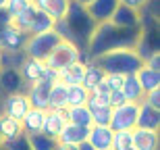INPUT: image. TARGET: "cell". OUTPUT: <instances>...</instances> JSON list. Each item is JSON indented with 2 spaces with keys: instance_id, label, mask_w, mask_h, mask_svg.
<instances>
[{
  "instance_id": "6da1fadb",
  "label": "cell",
  "mask_w": 160,
  "mask_h": 150,
  "mask_svg": "<svg viewBox=\"0 0 160 150\" xmlns=\"http://www.w3.org/2000/svg\"><path fill=\"white\" fill-rule=\"evenodd\" d=\"M139 38H142V27L139 29H123V27H114L108 21L106 23H98L85 52L89 54V59H96V56H100V54L108 52V50L135 48Z\"/></svg>"
},
{
  "instance_id": "7a4b0ae2",
  "label": "cell",
  "mask_w": 160,
  "mask_h": 150,
  "mask_svg": "<svg viewBox=\"0 0 160 150\" xmlns=\"http://www.w3.org/2000/svg\"><path fill=\"white\" fill-rule=\"evenodd\" d=\"M65 21H67V27H69L71 44H75L79 50H88L89 40H92L96 27H98V23L89 17L88 8L81 6L79 2H75V0H71L69 11L65 15Z\"/></svg>"
},
{
  "instance_id": "3957f363",
  "label": "cell",
  "mask_w": 160,
  "mask_h": 150,
  "mask_svg": "<svg viewBox=\"0 0 160 150\" xmlns=\"http://www.w3.org/2000/svg\"><path fill=\"white\" fill-rule=\"evenodd\" d=\"M96 65L104 73H117V75H135L142 69L143 60L135 48H117L96 56Z\"/></svg>"
},
{
  "instance_id": "277c9868",
  "label": "cell",
  "mask_w": 160,
  "mask_h": 150,
  "mask_svg": "<svg viewBox=\"0 0 160 150\" xmlns=\"http://www.w3.org/2000/svg\"><path fill=\"white\" fill-rule=\"evenodd\" d=\"M60 42L58 34H54L52 29L44 31V34H33V36H27V42L23 46L25 56L29 59H38V60H46L48 54L56 48V44Z\"/></svg>"
},
{
  "instance_id": "5b68a950",
  "label": "cell",
  "mask_w": 160,
  "mask_h": 150,
  "mask_svg": "<svg viewBox=\"0 0 160 150\" xmlns=\"http://www.w3.org/2000/svg\"><path fill=\"white\" fill-rule=\"evenodd\" d=\"M137 113H139V102H125L112 108L108 127L112 132H133L137 127Z\"/></svg>"
},
{
  "instance_id": "8992f818",
  "label": "cell",
  "mask_w": 160,
  "mask_h": 150,
  "mask_svg": "<svg viewBox=\"0 0 160 150\" xmlns=\"http://www.w3.org/2000/svg\"><path fill=\"white\" fill-rule=\"evenodd\" d=\"M79 56H81V50H79L75 44L60 40V42L56 44V48L48 54V59L44 60V65L50 67V69L60 71V69H65V67L73 65V63H77Z\"/></svg>"
},
{
  "instance_id": "52a82bcc",
  "label": "cell",
  "mask_w": 160,
  "mask_h": 150,
  "mask_svg": "<svg viewBox=\"0 0 160 150\" xmlns=\"http://www.w3.org/2000/svg\"><path fill=\"white\" fill-rule=\"evenodd\" d=\"M50 88H52V84L50 81H44V79L27 85L25 98L29 102V106L40 108V111H48V94H50Z\"/></svg>"
},
{
  "instance_id": "ba28073f",
  "label": "cell",
  "mask_w": 160,
  "mask_h": 150,
  "mask_svg": "<svg viewBox=\"0 0 160 150\" xmlns=\"http://www.w3.org/2000/svg\"><path fill=\"white\" fill-rule=\"evenodd\" d=\"M108 23H112L114 27H123V29H139L142 27V17H139L137 11L119 4L114 8V13H112V17H110Z\"/></svg>"
},
{
  "instance_id": "9c48e42d",
  "label": "cell",
  "mask_w": 160,
  "mask_h": 150,
  "mask_svg": "<svg viewBox=\"0 0 160 150\" xmlns=\"http://www.w3.org/2000/svg\"><path fill=\"white\" fill-rule=\"evenodd\" d=\"M25 42H27V34L17 29L15 25H8L0 34V52H17V50H23Z\"/></svg>"
},
{
  "instance_id": "30bf717a",
  "label": "cell",
  "mask_w": 160,
  "mask_h": 150,
  "mask_svg": "<svg viewBox=\"0 0 160 150\" xmlns=\"http://www.w3.org/2000/svg\"><path fill=\"white\" fill-rule=\"evenodd\" d=\"M29 108L31 106H29V102H27V98H25V94L23 92H17V94H8V96L4 98L2 113H4L6 117H12V119L21 121Z\"/></svg>"
},
{
  "instance_id": "8fae6325",
  "label": "cell",
  "mask_w": 160,
  "mask_h": 150,
  "mask_svg": "<svg viewBox=\"0 0 160 150\" xmlns=\"http://www.w3.org/2000/svg\"><path fill=\"white\" fill-rule=\"evenodd\" d=\"M131 148L133 150H158V132L135 127L131 132Z\"/></svg>"
},
{
  "instance_id": "7c38bea8",
  "label": "cell",
  "mask_w": 160,
  "mask_h": 150,
  "mask_svg": "<svg viewBox=\"0 0 160 150\" xmlns=\"http://www.w3.org/2000/svg\"><path fill=\"white\" fill-rule=\"evenodd\" d=\"M117 6H119V0H92L85 8L96 23H106V21H110Z\"/></svg>"
},
{
  "instance_id": "4fadbf2b",
  "label": "cell",
  "mask_w": 160,
  "mask_h": 150,
  "mask_svg": "<svg viewBox=\"0 0 160 150\" xmlns=\"http://www.w3.org/2000/svg\"><path fill=\"white\" fill-rule=\"evenodd\" d=\"M44 67H46V65H44V60L25 56V60L21 63V67H19L17 71H19V75H21V79H23V84L29 85V84H36V81H40V79H42Z\"/></svg>"
},
{
  "instance_id": "5bb4252c",
  "label": "cell",
  "mask_w": 160,
  "mask_h": 150,
  "mask_svg": "<svg viewBox=\"0 0 160 150\" xmlns=\"http://www.w3.org/2000/svg\"><path fill=\"white\" fill-rule=\"evenodd\" d=\"M88 133H89V127H79V125H73V123H67L62 127V132L58 133V138H56V144L77 146L88 140Z\"/></svg>"
},
{
  "instance_id": "9a60e30c",
  "label": "cell",
  "mask_w": 160,
  "mask_h": 150,
  "mask_svg": "<svg viewBox=\"0 0 160 150\" xmlns=\"http://www.w3.org/2000/svg\"><path fill=\"white\" fill-rule=\"evenodd\" d=\"M65 125H67L65 111H46V115H44V125H42V133H46V136L56 140Z\"/></svg>"
},
{
  "instance_id": "2e32d148",
  "label": "cell",
  "mask_w": 160,
  "mask_h": 150,
  "mask_svg": "<svg viewBox=\"0 0 160 150\" xmlns=\"http://www.w3.org/2000/svg\"><path fill=\"white\" fill-rule=\"evenodd\" d=\"M38 11H42L44 15H48L50 19H62L69 11V4L71 0H33Z\"/></svg>"
},
{
  "instance_id": "e0dca14e",
  "label": "cell",
  "mask_w": 160,
  "mask_h": 150,
  "mask_svg": "<svg viewBox=\"0 0 160 150\" xmlns=\"http://www.w3.org/2000/svg\"><path fill=\"white\" fill-rule=\"evenodd\" d=\"M19 136H23L21 121L12 119V117H6L2 113L0 115V140H2V144H8L12 140H17Z\"/></svg>"
},
{
  "instance_id": "ac0fdd59",
  "label": "cell",
  "mask_w": 160,
  "mask_h": 150,
  "mask_svg": "<svg viewBox=\"0 0 160 150\" xmlns=\"http://www.w3.org/2000/svg\"><path fill=\"white\" fill-rule=\"evenodd\" d=\"M137 127H142V129H154V132H158V127H160V111H156V108H152V106H148V104L139 102Z\"/></svg>"
},
{
  "instance_id": "d6986e66",
  "label": "cell",
  "mask_w": 160,
  "mask_h": 150,
  "mask_svg": "<svg viewBox=\"0 0 160 150\" xmlns=\"http://www.w3.org/2000/svg\"><path fill=\"white\" fill-rule=\"evenodd\" d=\"M110 140H112V129L102 125H92L88 133V142L94 146L96 150H106L110 148Z\"/></svg>"
},
{
  "instance_id": "ffe728a7",
  "label": "cell",
  "mask_w": 160,
  "mask_h": 150,
  "mask_svg": "<svg viewBox=\"0 0 160 150\" xmlns=\"http://www.w3.org/2000/svg\"><path fill=\"white\" fill-rule=\"evenodd\" d=\"M44 115L46 111H40V108H29L25 117L21 119V129H23L25 136H31V133H40L42 125H44Z\"/></svg>"
},
{
  "instance_id": "44dd1931",
  "label": "cell",
  "mask_w": 160,
  "mask_h": 150,
  "mask_svg": "<svg viewBox=\"0 0 160 150\" xmlns=\"http://www.w3.org/2000/svg\"><path fill=\"white\" fill-rule=\"evenodd\" d=\"M104 75H106V73H104L100 67L96 65V60H94V59H89L88 63H85V69H83L81 85L89 92L92 88H96V85L100 84V81H104Z\"/></svg>"
},
{
  "instance_id": "7402d4cb",
  "label": "cell",
  "mask_w": 160,
  "mask_h": 150,
  "mask_svg": "<svg viewBox=\"0 0 160 150\" xmlns=\"http://www.w3.org/2000/svg\"><path fill=\"white\" fill-rule=\"evenodd\" d=\"M83 69H85V63H81V60L65 67V69H60L58 71V84H62V85H77V84H81Z\"/></svg>"
},
{
  "instance_id": "603a6c76",
  "label": "cell",
  "mask_w": 160,
  "mask_h": 150,
  "mask_svg": "<svg viewBox=\"0 0 160 150\" xmlns=\"http://www.w3.org/2000/svg\"><path fill=\"white\" fill-rule=\"evenodd\" d=\"M135 77H137V81H139V85H142L143 94L160 88V71H156V69H150V67L142 65V69L135 73Z\"/></svg>"
},
{
  "instance_id": "cb8c5ba5",
  "label": "cell",
  "mask_w": 160,
  "mask_h": 150,
  "mask_svg": "<svg viewBox=\"0 0 160 150\" xmlns=\"http://www.w3.org/2000/svg\"><path fill=\"white\" fill-rule=\"evenodd\" d=\"M121 94L125 96V102H142L143 90H142V85H139V81H137L135 75H125Z\"/></svg>"
},
{
  "instance_id": "d4e9b609",
  "label": "cell",
  "mask_w": 160,
  "mask_h": 150,
  "mask_svg": "<svg viewBox=\"0 0 160 150\" xmlns=\"http://www.w3.org/2000/svg\"><path fill=\"white\" fill-rule=\"evenodd\" d=\"M0 85L8 94H17V92H21L23 79H21L17 69H0Z\"/></svg>"
},
{
  "instance_id": "484cf974",
  "label": "cell",
  "mask_w": 160,
  "mask_h": 150,
  "mask_svg": "<svg viewBox=\"0 0 160 150\" xmlns=\"http://www.w3.org/2000/svg\"><path fill=\"white\" fill-rule=\"evenodd\" d=\"M65 117L67 123H73L79 127H92V115H89L88 106H69L65 108Z\"/></svg>"
},
{
  "instance_id": "4316f807",
  "label": "cell",
  "mask_w": 160,
  "mask_h": 150,
  "mask_svg": "<svg viewBox=\"0 0 160 150\" xmlns=\"http://www.w3.org/2000/svg\"><path fill=\"white\" fill-rule=\"evenodd\" d=\"M89 92L83 88L81 84L77 85H65V100H67V108L69 106H85Z\"/></svg>"
},
{
  "instance_id": "83f0119b",
  "label": "cell",
  "mask_w": 160,
  "mask_h": 150,
  "mask_svg": "<svg viewBox=\"0 0 160 150\" xmlns=\"http://www.w3.org/2000/svg\"><path fill=\"white\" fill-rule=\"evenodd\" d=\"M54 25V19H50L48 15H44L42 11H36V15L31 17V23L27 27V36H33V34H44V31H50Z\"/></svg>"
},
{
  "instance_id": "f1b7e54d",
  "label": "cell",
  "mask_w": 160,
  "mask_h": 150,
  "mask_svg": "<svg viewBox=\"0 0 160 150\" xmlns=\"http://www.w3.org/2000/svg\"><path fill=\"white\" fill-rule=\"evenodd\" d=\"M67 100H65V85L62 84H52L50 94H48V111H65Z\"/></svg>"
},
{
  "instance_id": "f546056e",
  "label": "cell",
  "mask_w": 160,
  "mask_h": 150,
  "mask_svg": "<svg viewBox=\"0 0 160 150\" xmlns=\"http://www.w3.org/2000/svg\"><path fill=\"white\" fill-rule=\"evenodd\" d=\"M27 140H29L31 150H54L56 148V140L50 138V136H46V133H42V132L27 136Z\"/></svg>"
},
{
  "instance_id": "4dcf8cb0",
  "label": "cell",
  "mask_w": 160,
  "mask_h": 150,
  "mask_svg": "<svg viewBox=\"0 0 160 150\" xmlns=\"http://www.w3.org/2000/svg\"><path fill=\"white\" fill-rule=\"evenodd\" d=\"M23 60H25L23 50H17V52H0V65H2V69H19Z\"/></svg>"
},
{
  "instance_id": "1f68e13d",
  "label": "cell",
  "mask_w": 160,
  "mask_h": 150,
  "mask_svg": "<svg viewBox=\"0 0 160 150\" xmlns=\"http://www.w3.org/2000/svg\"><path fill=\"white\" fill-rule=\"evenodd\" d=\"M131 148V132H112L110 150H129Z\"/></svg>"
},
{
  "instance_id": "d6a6232c",
  "label": "cell",
  "mask_w": 160,
  "mask_h": 150,
  "mask_svg": "<svg viewBox=\"0 0 160 150\" xmlns=\"http://www.w3.org/2000/svg\"><path fill=\"white\" fill-rule=\"evenodd\" d=\"M33 4V0H6V13L11 15V19L12 17H17L19 13H23L27 6H31Z\"/></svg>"
},
{
  "instance_id": "836d02e7",
  "label": "cell",
  "mask_w": 160,
  "mask_h": 150,
  "mask_svg": "<svg viewBox=\"0 0 160 150\" xmlns=\"http://www.w3.org/2000/svg\"><path fill=\"white\" fill-rule=\"evenodd\" d=\"M123 79H125V75L106 73V75H104V84L110 88V92H114V90H121V88H123Z\"/></svg>"
},
{
  "instance_id": "e575fe53",
  "label": "cell",
  "mask_w": 160,
  "mask_h": 150,
  "mask_svg": "<svg viewBox=\"0 0 160 150\" xmlns=\"http://www.w3.org/2000/svg\"><path fill=\"white\" fill-rule=\"evenodd\" d=\"M6 150H31L29 146V140H27V136H19L17 140H12V142H8V144H2Z\"/></svg>"
},
{
  "instance_id": "d590c367",
  "label": "cell",
  "mask_w": 160,
  "mask_h": 150,
  "mask_svg": "<svg viewBox=\"0 0 160 150\" xmlns=\"http://www.w3.org/2000/svg\"><path fill=\"white\" fill-rule=\"evenodd\" d=\"M142 102L148 104V106H152V108H156V111H160V88L158 90H152V92H146Z\"/></svg>"
},
{
  "instance_id": "8d00e7d4",
  "label": "cell",
  "mask_w": 160,
  "mask_h": 150,
  "mask_svg": "<svg viewBox=\"0 0 160 150\" xmlns=\"http://www.w3.org/2000/svg\"><path fill=\"white\" fill-rule=\"evenodd\" d=\"M143 67H150V69H156L160 71V52L154 50V52H150L146 59H143Z\"/></svg>"
},
{
  "instance_id": "74e56055",
  "label": "cell",
  "mask_w": 160,
  "mask_h": 150,
  "mask_svg": "<svg viewBox=\"0 0 160 150\" xmlns=\"http://www.w3.org/2000/svg\"><path fill=\"white\" fill-rule=\"evenodd\" d=\"M119 4H123V6H129V8H133V11H142L143 6L148 4V0H119Z\"/></svg>"
},
{
  "instance_id": "f35d334b",
  "label": "cell",
  "mask_w": 160,
  "mask_h": 150,
  "mask_svg": "<svg viewBox=\"0 0 160 150\" xmlns=\"http://www.w3.org/2000/svg\"><path fill=\"white\" fill-rule=\"evenodd\" d=\"M108 104H110L112 108H117V106H121V104H125V96L121 94V90H114V92H110Z\"/></svg>"
},
{
  "instance_id": "ab89813d",
  "label": "cell",
  "mask_w": 160,
  "mask_h": 150,
  "mask_svg": "<svg viewBox=\"0 0 160 150\" xmlns=\"http://www.w3.org/2000/svg\"><path fill=\"white\" fill-rule=\"evenodd\" d=\"M42 79H44V81H50V84H56V81H58V71H56V69H50V67H44Z\"/></svg>"
},
{
  "instance_id": "60d3db41",
  "label": "cell",
  "mask_w": 160,
  "mask_h": 150,
  "mask_svg": "<svg viewBox=\"0 0 160 150\" xmlns=\"http://www.w3.org/2000/svg\"><path fill=\"white\" fill-rule=\"evenodd\" d=\"M8 25H12V19H11V15L6 13V8H0V34L8 27Z\"/></svg>"
},
{
  "instance_id": "b9f144b4",
  "label": "cell",
  "mask_w": 160,
  "mask_h": 150,
  "mask_svg": "<svg viewBox=\"0 0 160 150\" xmlns=\"http://www.w3.org/2000/svg\"><path fill=\"white\" fill-rule=\"evenodd\" d=\"M77 150H96L94 146L89 144L88 140H85V142H81V144H77Z\"/></svg>"
},
{
  "instance_id": "7bdbcfd3",
  "label": "cell",
  "mask_w": 160,
  "mask_h": 150,
  "mask_svg": "<svg viewBox=\"0 0 160 150\" xmlns=\"http://www.w3.org/2000/svg\"><path fill=\"white\" fill-rule=\"evenodd\" d=\"M62 150H77V146H65V144H58Z\"/></svg>"
},
{
  "instance_id": "ee69618b",
  "label": "cell",
  "mask_w": 160,
  "mask_h": 150,
  "mask_svg": "<svg viewBox=\"0 0 160 150\" xmlns=\"http://www.w3.org/2000/svg\"><path fill=\"white\" fill-rule=\"evenodd\" d=\"M75 2H79V4H81V6H88L89 2H92V0H75Z\"/></svg>"
},
{
  "instance_id": "f6af8a7d",
  "label": "cell",
  "mask_w": 160,
  "mask_h": 150,
  "mask_svg": "<svg viewBox=\"0 0 160 150\" xmlns=\"http://www.w3.org/2000/svg\"><path fill=\"white\" fill-rule=\"evenodd\" d=\"M6 6V0H0V8H4Z\"/></svg>"
},
{
  "instance_id": "bcb514c9",
  "label": "cell",
  "mask_w": 160,
  "mask_h": 150,
  "mask_svg": "<svg viewBox=\"0 0 160 150\" xmlns=\"http://www.w3.org/2000/svg\"><path fill=\"white\" fill-rule=\"evenodd\" d=\"M54 150H62V148H60V146H58V144H56V148H54Z\"/></svg>"
},
{
  "instance_id": "7dc6e473",
  "label": "cell",
  "mask_w": 160,
  "mask_h": 150,
  "mask_svg": "<svg viewBox=\"0 0 160 150\" xmlns=\"http://www.w3.org/2000/svg\"><path fill=\"white\" fill-rule=\"evenodd\" d=\"M0 148H2V140H0Z\"/></svg>"
},
{
  "instance_id": "c3c4849f",
  "label": "cell",
  "mask_w": 160,
  "mask_h": 150,
  "mask_svg": "<svg viewBox=\"0 0 160 150\" xmlns=\"http://www.w3.org/2000/svg\"><path fill=\"white\" fill-rule=\"evenodd\" d=\"M0 69H2V65H0Z\"/></svg>"
},
{
  "instance_id": "681fc988",
  "label": "cell",
  "mask_w": 160,
  "mask_h": 150,
  "mask_svg": "<svg viewBox=\"0 0 160 150\" xmlns=\"http://www.w3.org/2000/svg\"><path fill=\"white\" fill-rule=\"evenodd\" d=\"M106 150H110V148H106Z\"/></svg>"
},
{
  "instance_id": "f907efd6",
  "label": "cell",
  "mask_w": 160,
  "mask_h": 150,
  "mask_svg": "<svg viewBox=\"0 0 160 150\" xmlns=\"http://www.w3.org/2000/svg\"><path fill=\"white\" fill-rule=\"evenodd\" d=\"M129 150H133V148H129Z\"/></svg>"
}]
</instances>
